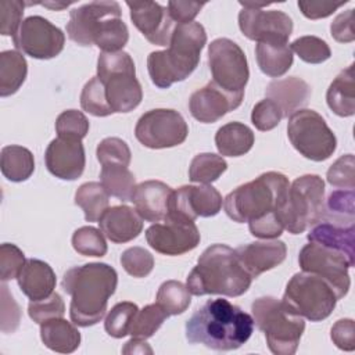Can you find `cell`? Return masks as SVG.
Here are the masks:
<instances>
[{
	"label": "cell",
	"instance_id": "cell-33",
	"mask_svg": "<svg viewBox=\"0 0 355 355\" xmlns=\"http://www.w3.org/2000/svg\"><path fill=\"white\" fill-rule=\"evenodd\" d=\"M28 64L22 53L6 50L0 53V96L7 97L18 92L26 79Z\"/></svg>",
	"mask_w": 355,
	"mask_h": 355
},
{
	"label": "cell",
	"instance_id": "cell-35",
	"mask_svg": "<svg viewBox=\"0 0 355 355\" xmlns=\"http://www.w3.org/2000/svg\"><path fill=\"white\" fill-rule=\"evenodd\" d=\"M100 180L105 191L121 201H130V196L136 187L135 175L128 166L119 164L103 165Z\"/></svg>",
	"mask_w": 355,
	"mask_h": 355
},
{
	"label": "cell",
	"instance_id": "cell-49",
	"mask_svg": "<svg viewBox=\"0 0 355 355\" xmlns=\"http://www.w3.org/2000/svg\"><path fill=\"white\" fill-rule=\"evenodd\" d=\"M282 118L283 114L280 108L269 98L258 101L251 111V122L261 132L275 129L280 123Z\"/></svg>",
	"mask_w": 355,
	"mask_h": 355
},
{
	"label": "cell",
	"instance_id": "cell-10",
	"mask_svg": "<svg viewBox=\"0 0 355 355\" xmlns=\"http://www.w3.org/2000/svg\"><path fill=\"white\" fill-rule=\"evenodd\" d=\"M287 136L293 147L311 161H324L337 148V139L324 118L313 110H298L288 118Z\"/></svg>",
	"mask_w": 355,
	"mask_h": 355
},
{
	"label": "cell",
	"instance_id": "cell-31",
	"mask_svg": "<svg viewBox=\"0 0 355 355\" xmlns=\"http://www.w3.org/2000/svg\"><path fill=\"white\" fill-rule=\"evenodd\" d=\"M255 141L254 132L241 122H229L215 135V146L220 155L240 157L247 154Z\"/></svg>",
	"mask_w": 355,
	"mask_h": 355
},
{
	"label": "cell",
	"instance_id": "cell-11",
	"mask_svg": "<svg viewBox=\"0 0 355 355\" xmlns=\"http://www.w3.org/2000/svg\"><path fill=\"white\" fill-rule=\"evenodd\" d=\"M208 65L212 82L227 93L243 94L250 78V69L243 49L227 37H219L208 44Z\"/></svg>",
	"mask_w": 355,
	"mask_h": 355
},
{
	"label": "cell",
	"instance_id": "cell-25",
	"mask_svg": "<svg viewBox=\"0 0 355 355\" xmlns=\"http://www.w3.org/2000/svg\"><path fill=\"white\" fill-rule=\"evenodd\" d=\"M311 93V86L298 76L276 79L266 87V98L272 100L287 118L308 104Z\"/></svg>",
	"mask_w": 355,
	"mask_h": 355
},
{
	"label": "cell",
	"instance_id": "cell-58",
	"mask_svg": "<svg viewBox=\"0 0 355 355\" xmlns=\"http://www.w3.org/2000/svg\"><path fill=\"white\" fill-rule=\"evenodd\" d=\"M123 354H153V349L148 347V344L141 338H133L129 340L125 347L122 348Z\"/></svg>",
	"mask_w": 355,
	"mask_h": 355
},
{
	"label": "cell",
	"instance_id": "cell-16",
	"mask_svg": "<svg viewBox=\"0 0 355 355\" xmlns=\"http://www.w3.org/2000/svg\"><path fill=\"white\" fill-rule=\"evenodd\" d=\"M239 26L243 35L261 42H282L287 43L293 33V19L280 10L245 8L239 12Z\"/></svg>",
	"mask_w": 355,
	"mask_h": 355
},
{
	"label": "cell",
	"instance_id": "cell-23",
	"mask_svg": "<svg viewBox=\"0 0 355 355\" xmlns=\"http://www.w3.org/2000/svg\"><path fill=\"white\" fill-rule=\"evenodd\" d=\"M172 193V187L161 180H146L136 184L130 201L144 220L161 222L169 215Z\"/></svg>",
	"mask_w": 355,
	"mask_h": 355
},
{
	"label": "cell",
	"instance_id": "cell-59",
	"mask_svg": "<svg viewBox=\"0 0 355 355\" xmlns=\"http://www.w3.org/2000/svg\"><path fill=\"white\" fill-rule=\"evenodd\" d=\"M44 7H49V8H51V10H62V8H67L71 3H58V1H47V3H42Z\"/></svg>",
	"mask_w": 355,
	"mask_h": 355
},
{
	"label": "cell",
	"instance_id": "cell-44",
	"mask_svg": "<svg viewBox=\"0 0 355 355\" xmlns=\"http://www.w3.org/2000/svg\"><path fill=\"white\" fill-rule=\"evenodd\" d=\"M89 121L83 112L78 110L62 111L55 119V132L58 137L82 140L89 132Z\"/></svg>",
	"mask_w": 355,
	"mask_h": 355
},
{
	"label": "cell",
	"instance_id": "cell-22",
	"mask_svg": "<svg viewBox=\"0 0 355 355\" xmlns=\"http://www.w3.org/2000/svg\"><path fill=\"white\" fill-rule=\"evenodd\" d=\"M234 251L240 263L252 279H257L263 272L280 265L287 255L284 241L277 239L243 244Z\"/></svg>",
	"mask_w": 355,
	"mask_h": 355
},
{
	"label": "cell",
	"instance_id": "cell-56",
	"mask_svg": "<svg viewBox=\"0 0 355 355\" xmlns=\"http://www.w3.org/2000/svg\"><path fill=\"white\" fill-rule=\"evenodd\" d=\"M330 33L336 42L351 43L355 39L354 33V8L338 14L330 24Z\"/></svg>",
	"mask_w": 355,
	"mask_h": 355
},
{
	"label": "cell",
	"instance_id": "cell-15",
	"mask_svg": "<svg viewBox=\"0 0 355 355\" xmlns=\"http://www.w3.org/2000/svg\"><path fill=\"white\" fill-rule=\"evenodd\" d=\"M148 245L162 255H182L194 250L201 240L198 227L193 220L168 215L146 230Z\"/></svg>",
	"mask_w": 355,
	"mask_h": 355
},
{
	"label": "cell",
	"instance_id": "cell-55",
	"mask_svg": "<svg viewBox=\"0 0 355 355\" xmlns=\"http://www.w3.org/2000/svg\"><path fill=\"white\" fill-rule=\"evenodd\" d=\"M348 0L344 1H322V0H301L298 1V8L302 15L309 19H320L331 15L337 8L347 4Z\"/></svg>",
	"mask_w": 355,
	"mask_h": 355
},
{
	"label": "cell",
	"instance_id": "cell-26",
	"mask_svg": "<svg viewBox=\"0 0 355 355\" xmlns=\"http://www.w3.org/2000/svg\"><path fill=\"white\" fill-rule=\"evenodd\" d=\"M21 291L31 300L37 301L51 295L55 288V273L51 266L40 259H26L17 276Z\"/></svg>",
	"mask_w": 355,
	"mask_h": 355
},
{
	"label": "cell",
	"instance_id": "cell-21",
	"mask_svg": "<svg viewBox=\"0 0 355 355\" xmlns=\"http://www.w3.org/2000/svg\"><path fill=\"white\" fill-rule=\"evenodd\" d=\"M243 97V94L225 92L211 80L190 96L189 110L198 122L214 123L227 112L236 110L241 104Z\"/></svg>",
	"mask_w": 355,
	"mask_h": 355
},
{
	"label": "cell",
	"instance_id": "cell-54",
	"mask_svg": "<svg viewBox=\"0 0 355 355\" xmlns=\"http://www.w3.org/2000/svg\"><path fill=\"white\" fill-rule=\"evenodd\" d=\"M330 337L333 344L343 351L355 349V324L352 319H340L337 320L331 330Z\"/></svg>",
	"mask_w": 355,
	"mask_h": 355
},
{
	"label": "cell",
	"instance_id": "cell-3",
	"mask_svg": "<svg viewBox=\"0 0 355 355\" xmlns=\"http://www.w3.org/2000/svg\"><path fill=\"white\" fill-rule=\"evenodd\" d=\"M207 43V32L200 22L176 24L169 47L153 51L147 57V69L151 82L159 89H168L182 82L197 68L200 55Z\"/></svg>",
	"mask_w": 355,
	"mask_h": 355
},
{
	"label": "cell",
	"instance_id": "cell-2",
	"mask_svg": "<svg viewBox=\"0 0 355 355\" xmlns=\"http://www.w3.org/2000/svg\"><path fill=\"white\" fill-rule=\"evenodd\" d=\"M61 286L71 295L69 316L72 323L89 327L104 318L108 298L118 286V275L108 263L90 262L68 269Z\"/></svg>",
	"mask_w": 355,
	"mask_h": 355
},
{
	"label": "cell",
	"instance_id": "cell-27",
	"mask_svg": "<svg viewBox=\"0 0 355 355\" xmlns=\"http://www.w3.org/2000/svg\"><path fill=\"white\" fill-rule=\"evenodd\" d=\"M308 241L318 243L333 250L344 252L355 262V229L354 225H336L331 222H320L313 225L308 233Z\"/></svg>",
	"mask_w": 355,
	"mask_h": 355
},
{
	"label": "cell",
	"instance_id": "cell-34",
	"mask_svg": "<svg viewBox=\"0 0 355 355\" xmlns=\"http://www.w3.org/2000/svg\"><path fill=\"white\" fill-rule=\"evenodd\" d=\"M108 197L110 194L101 183L87 182L78 187L75 193V204L82 208L86 222H98L108 208Z\"/></svg>",
	"mask_w": 355,
	"mask_h": 355
},
{
	"label": "cell",
	"instance_id": "cell-5",
	"mask_svg": "<svg viewBox=\"0 0 355 355\" xmlns=\"http://www.w3.org/2000/svg\"><path fill=\"white\" fill-rule=\"evenodd\" d=\"M288 187L290 182L286 175L275 171L265 172L230 191L223 200L225 212L237 223L279 212L287 197Z\"/></svg>",
	"mask_w": 355,
	"mask_h": 355
},
{
	"label": "cell",
	"instance_id": "cell-12",
	"mask_svg": "<svg viewBox=\"0 0 355 355\" xmlns=\"http://www.w3.org/2000/svg\"><path fill=\"white\" fill-rule=\"evenodd\" d=\"M298 263L302 272L323 277L333 287L338 300L348 294L351 286L348 269L354 266L355 262H352L344 252L309 241L301 248Z\"/></svg>",
	"mask_w": 355,
	"mask_h": 355
},
{
	"label": "cell",
	"instance_id": "cell-46",
	"mask_svg": "<svg viewBox=\"0 0 355 355\" xmlns=\"http://www.w3.org/2000/svg\"><path fill=\"white\" fill-rule=\"evenodd\" d=\"M125 272L133 277H146L154 268V257L143 247H130L119 258Z\"/></svg>",
	"mask_w": 355,
	"mask_h": 355
},
{
	"label": "cell",
	"instance_id": "cell-6",
	"mask_svg": "<svg viewBox=\"0 0 355 355\" xmlns=\"http://www.w3.org/2000/svg\"><path fill=\"white\" fill-rule=\"evenodd\" d=\"M251 311L254 324L265 334L272 354H295L305 330L302 316L291 312L283 301L272 295L257 298L251 304Z\"/></svg>",
	"mask_w": 355,
	"mask_h": 355
},
{
	"label": "cell",
	"instance_id": "cell-53",
	"mask_svg": "<svg viewBox=\"0 0 355 355\" xmlns=\"http://www.w3.org/2000/svg\"><path fill=\"white\" fill-rule=\"evenodd\" d=\"M354 190H336L327 198L329 215L354 219Z\"/></svg>",
	"mask_w": 355,
	"mask_h": 355
},
{
	"label": "cell",
	"instance_id": "cell-40",
	"mask_svg": "<svg viewBox=\"0 0 355 355\" xmlns=\"http://www.w3.org/2000/svg\"><path fill=\"white\" fill-rule=\"evenodd\" d=\"M72 247L83 257H104L108 250L104 234L93 226L76 229L72 234Z\"/></svg>",
	"mask_w": 355,
	"mask_h": 355
},
{
	"label": "cell",
	"instance_id": "cell-28",
	"mask_svg": "<svg viewBox=\"0 0 355 355\" xmlns=\"http://www.w3.org/2000/svg\"><path fill=\"white\" fill-rule=\"evenodd\" d=\"M42 343L54 352L71 354L80 344L79 330L62 318H54L40 324Z\"/></svg>",
	"mask_w": 355,
	"mask_h": 355
},
{
	"label": "cell",
	"instance_id": "cell-19",
	"mask_svg": "<svg viewBox=\"0 0 355 355\" xmlns=\"http://www.w3.org/2000/svg\"><path fill=\"white\" fill-rule=\"evenodd\" d=\"M130 19L141 35L155 46H166L171 42L175 22L168 8L155 1H126Z\"/></svg>",
	"mask_w": 355,
	"mask_h": 355
},
{
	"label": "cell",
	"instance_id": "cell-13",
	"mask_svg": "<svg viewBox=\"0 0 355 355\" xmlns=\"http://www.w3.org/2000/svg\"><path fill=\"white\" fill-rule=\"evenodd\" d=\"M189 135L184 118L175 110L155 108L144 112L135 128L136 139L148 148L159 150L182 144Z\"/></svg>",
	"mask_w": 355,
	"mask_h": 355
},
{
	"label": "cell",
	"instance_id": "cell-43",
	"mask_svg": "<svg viewBox=\"0 0 355 355\" xmlns=\"http://www.w3.org/2000/svg\"><path fill=\"white\" fill-rule=\"evenodd\" d=\"M290 49L304 62H308V64L324 62L331 55V50L329 44L323 39L312 35H306L295 39L290 44Z\"/></svg>",
	"mask_w": 355,
	"mask_h": 355
},
{
	"label": "cell",
	"instance_id": "cell-8",
	"mask_svg": "<svg viewBox=\"0 0 355 355\" xmlns=\"http://www.w3.org/2000/svg\"><path fill=\"white\" fill-rule=\"evenodd\" d=\"M324 209V182L319 175L308 173L290 184L279 216L288 233L300 234L319 223Z\"/></svg>",
	"mask_w": 355,
	"mask_h": 355
},
{
	"label": "cell",
	"instance_id": "cell-42",
	"mask_svg": "<svg viewBox=\"0 0 355 355\" xmlns=\"http://www.w3.org/2000/svg\"><path fill=\"white\" fill-rule=\"evenodd\" d=\"M80 107L94 116H108L114 114L108 105L104 86L97 76H93L83 86L80 93Z\"/></svg>",
	"mask_w": 355,
	"mask_h": 355
},
{
	"label": "cell",
	"instance_id": "cell-1",
	"mask_svg": "<svg viewBox=\"0 0 355 355\" xmlns=\"http://www.w3.org/2000/svg\"><path fill=\"white\" fill-rule=\"evenodd\" d=\"M190 344H202L215 351H232L248 341L254 319L240 306L225 298L208 300L186 322Z\"/></svg>",
	"mask_w": 355,
	"mask_h": 355
},
{
	"label": "cell",
	"instance_id": "cell-36",
	"mask_svg": "<svg viewBox=\"0 0 355 355\" xmlns=\"http://www.w3.org/2000/svg\"><path fill=\"white\" fill-rule=\"evenodd\" d=\"M129 40V31L121 17H110L103 19L96 33L94 44L103 53L122 51Z\"/></svg>",
	"mask_w": 355,
	"mask_h": 355
},
{
	"label": "cell",
	"instance_id": "cell-32",
	"mask_svg": "<svg viewBox=\"0 0 355 355\" xmlns=\"http://www.w3.org/2000/svg\"><path fill=\"white\" fill-rule=\"evenodd\" d=\"M0 168L3 176L10 182H25L35 171L33 154L22 146H6L1 148Z\"/></svg>",
	"mask_w": 355,
	"mask_h": 355
},
{
	"label": "cell",
	"instance_id": "cell-47",
	"mask_svg": "<svg viewBox=\"0 0 355 355\" xmlns=\"http://www.w3.org/2000/svg\"><path fill=\"white\" fill-rule=\"evenodd\" d=\"M64 313H65V304L62 297L58 293H53L51 295L43 300L31 301L28 305L29 318L39 324L54 318H62Z\"/></svg>",
	"mask_w": 355,
	"mask_h": 355
},
{
	"label": "cell",
	"instance_id": "cell-51",
	"mask_svg": "<svg viewBox=\"0 0 355 355\" xmlns=\"http://www.w3.org/2000/svg\"><path fill=\"white\" fill-rule=\"evenodd\" d=\"M25 3L19 0L0 1V33L3 36H14L19 29L24 17Z\"/></svg>",
	"mask_w": 355,
	"mask_h": 355
},
{
	"label": "cell",
	"instance_id": "cell-7",
	"mask_svg": "<svg viewBox=\"0 0 355 355\" xmlns=\"http://www.w3.org/2000/svg\"><path fill=\"white\" fill-rule=\"evenodd\" d=\"M97 78L104 86L112 112H129L141 103L143 90L129 53L101 51L97 58Z\"/></svg>",
	"mask_w": 355,
	"mask_h": 355
},
{
	"label": "cell",
	"instance_id": "cell-50",
	"mask_svg": "<svg viewBox=\"0 0 355 355\" xmlns=\"http://www.w3.org/2000/svg\"><path fill=\"white\" fill-rule=\"evenodd\" d=\"M24 252L10 243H4L0 247V279L1 282H8L17 279L25 263Z\"/></svg>",
	"mask_w": 355,
	"mask_h": 355
},
{
	"label": "cell",
	"instance_id": "cell-48",
	"mask_svg": "<svg viewBox=\"0 0 355 355\" xmlns=\"http://www.w3.org/2000/svg\"><path fill=\"white\" fill-rule=\"evenodd\" d=\"M355 159L352 154L340 157L327 171V182L338 189L354 190L355 186Z\"/></svg>",
	"mask_w": 355,
	"mask_h": 355
},
{
	"label": "cell",
	"instance_id": "cell-37",
	"mask_svg": "<svg viewBox=\"0 0 355 355\" xmlns=\"http://www.w3.org/2000/svg\"><path fill=\"white\" fill-rule=\"evenodd\" d=\"M190 294L191 293L189 291L187 286L182 282L166 280L157 291V304L168 313V316L180 315L191 302Z\"/></svg>",
	"mask_w": 355,
	"mask_h": 355
},
{
	"label": "cell",
	"instance_id": "cell-20",
	"mask_svg": "<svg viewBox=\"0 0 355 355\" xmlns=\"http://www.w3.org/2000/svg\"><path fill=\"white\" fill-rule=\"evenodd\" d=\"M49 172L62 180H76L82 176L86 165L82 140L57 137L50 141L44 153Z\"/></svg>",
	"mask_w": 355,
	"mask_h": 355
},
{
	"label": "cell",
	"instance_id": "cell-41",
	"mask_svg": "<svg viewBox=\"0 0 355 355\" xmlns=\"http://www.w3.org/2000/svg\"><path fill=\"white\" fill-rule=\"evenodd\" d=\"M139 308L130 301L115 304L107 313L104 320L105 331L114 338H122L129 334V327Z\"/></svg>",
	"mask_w": 355,
	"mask_h": 355
},
{
	"label": "cell",
	"instance_id": "cell-14",
	"mask_svg": "<svg viewBox=\"0 0 355 355\" xmlns=\"http://www.w3.org/2000/svg\"><path fill=\"white\" fill-rule=\"evenodd\" d=\"M12 43L22 54L37 60H50L64 50L65 35L49 19L31 15L22 21L12 36Z\"/></svg>",
	"mask_w": 355,
	"mask_h": 355
},
{
	"label": "cell",
	"instance_id": "cell-17",
	"mask_svg": "<svg viewBox=\"0 0 355 355\" xmlns=\"http://www.w3.org/2000/svg\"><path fill=\"white\" fill-rule=\"evenodd\" d=\"M222 196L214 186L184 184L178 190H173L169 215L194 222L198 216H215L222 209Z\"/></svg>",
	"mask_w": 355,
	"mask_h": 355
},
{
	"label": "cell",
	"instance_id": "cell-18",
	"mask_svg": "<svg viewBox=\"0 0 355 355\" xmlns=\"http://www.w3.org/2000/svg\"><path fill=\"white\" fill-rule=\"evenodd\" d=\"M121 6L116 1H92L71 10L67 24L68 37L79 46L94 44L96 33L103 19L121 17Z\"/></svg>",
	"mask_w": 355,
	"mask_h": 355
},
{
	"label": "cell",
	"instance_id": "cell-57",
	"mask_svg": "<svg viewBox=\"0 0 355 355\" xmlns=\"http://www.w3.org/2000/svg\"><path fill=\"white\" fill-rule=\"evenodd\" d=\"M205 3L198 1H180V0H171L168 1V12L172 21L178 24H189L200 14L201 8Z\"/></svg>",
	"mask_w": 355,
	"mask_h": 355
},
{
	"label": "cell",
	"instance_id": "cell-29",
	"mask_svg": "<svg viewBox=\"0 0 355 355\" xmlns=\"http://www.w3.org/2000/svg\"><path fill=\"white\" fill-rule=\"evenodd\" d=\"M326 101L329 108L338 116H352L355 114V82L354 65L343 69L330 83Z\"/></svg>",
	"mask_w": 355,
	"mask_h": 355
},
{
	"label": "cell",
	"instance_id": "cell-4",
	"mask_svg": "<svg viewBox=\"0 0 355 355\" xmlns=\"http://www.w3.org/2000/svg\"><path fill=\"white\" fill-rule=\"evenodd\" d=\"M251 282L252 277L243 268L233 248L226 244H212L198 257L186 286L193 295L239 297L250 288Z\"/></svg>",
	"mask_w": 355,
	"mask_h": 355
},
{
	"label": "cell",
	"instance_id": "cell-9",
	"mask_svg": "<svg viewBox=\"0 0 355 355\" xmlns=\"http://www.w3.org/2000/svg\"><path fill=\"white\" fill-rule=\"evenodd\" d=\"M282 301L291 312L311 322H320L331 315L338 298L323 277L300 272L288 280Z\"/></svg>",
	"mask_w": 355,
	"mask_h": 355
},
{
	"label": "cell",
	"instance_id": "cell-39",
	"mask_svg": "<svg viewBox=\"0 0 355 355\" xmlns=\"http://www.w3.org/2000/svg\"><path fill=\"white\" fill-rule=\"evenodd\" d=\"M166 318L168 313L157 302L148 304L135 315L129 327V334L133 338H150L162 326Z\"/></svg>",
	"mask_w": 355,
	"mask_h": 355
},
{
	"label": "cell",
	"instance_id": "cell-24",
	"mask_svg": "<svg viewBox=\"0 0 355 355\" xmlns=\"http://www.w3.org/2000/svg\"><path fill=\"white\" fill-rule=\"evenodd\" d=\"M101 233L112 243L123 244L136 239L143 230V218L128 205L107 208L98 219Z\"/></svg>",
	"mask_w": 355,
	"mask_h": 355
},
{
	"label": "cell",
	"instance_id": "cell-38",
	"mask_svg": "<svg viewBox=\"0 0 355 355\" xmlns=\"http://www.w3.org/2000/svg\"><path fill=\"white\" fill-rule=\"evenodd\" d=\"M227 169V162L222 155L214 153L197 154L189 166V179L196 183L211 184Z\"/></svg>",
	"mask_w": 355,
	"mask_h": 355
},
{
	"label": "cell",
	"instance_id": "cell-45",
	"mask_svg": "<svg viewBox=\"0 0 355 355\" xmlns=\"http://www.w3.org/2000/svg\"><path fill=\"white\" fill-rule=\"evenodd\" d=\"M97 159L101 165L108 164H119L123 166H129L132 153L126 141L119 137H105L103 139L96 150Z\"/></svg>",
	"mask_w": 355,
	"mask_h": 355
},
{
	"label": "cell",
	"instance_id": "cell-52",
	"mask_svg": "<svg viewBox=\"0 0 355 355\" xmlns=\"http://www.w3.org/2000/svg\"><path fill=\"white\" fill-rule=\"evenodd\" d=\"M248 229L254 237L269 240V239H277L283 233L284 226L282 223L279 212H270L265 216L250 220Z\"/></svg>",
	"mask_w": 355,
	"mask_h": 355
},
{
	"label": "cell",
	"instance_id": "cell-30",
	"mask_svg": "<svg viewBox=\"0 0 355 355\" xmlns=\"http://www.w3.org/2000/svg\"><path fill=\"white\" fill-rule=\"evenodd\" d=\"M255 57L259 69L270 76H283L293 65V51L287 43L282 42H261L255 46Z\"/></svg>",
	"mask_w": 355,
	"mask_h": 355
}]
</instances>
